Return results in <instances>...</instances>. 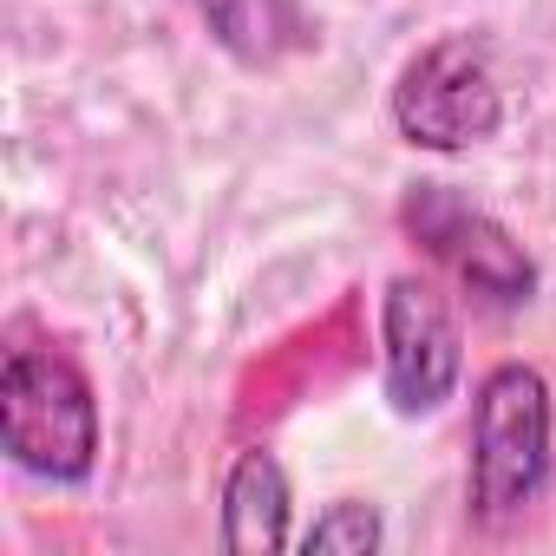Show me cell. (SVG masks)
Here are the masks:
<instances>
[{
  "mask_svg": "<svg viewBox=\"0 0 556 556\" xmlns=\"http://www.w3.org/2000/svg\"><path fill=\"white\" fill-rule=\"evenodd\" d=\"M0 445L27 478L86 484L99 465V400L73 354L14 348L0 367Z\"/></svg>",
  "mask_w": 556,
  "mask_h": 556,
  "instance_id": "cell-2",
  "label": "cell"
},
{
  "mask_svg": "<svg viewBox=\"0 0 556 556\" xmlns=\"http://www.w3.org/2000/svg\"><path fill=\"white\" fill-rule=\"evenodd\" d=\"M549 484V380L530 361H504L471 400V478L465 517L478 530H510Z\"/></svg>",
  "mask_w": 556,
  "mask_h": 556,
  "instance_id": "cell-1",
  "label": "cell"
},
{
  "mask_svg": "<svg viewBox=\"0 0 556 556\" xmlns=\"http://www.w3.org/2000/svg\"><path fill=\"white\" fill-rule=\"evenodd\" d=\"M393 125L413 151H439V157L491 144L504 131V86L491 73L484 40L445 34L426 53H413L393 86Z\"/></svg>",
  "mask_w": 556,
  "mask_h": 556,
  "instance_id": "cell-4",
  "label": "cell"
},
{
  "mask_svg": "<svg viewBox=\"0 0 556 556\" xmlns=\"http://www.w3.org/2000/svg\"><path fill=\"white\" fill-rule=\"evenodd\" d=\"M400 223H406V236L452 275L478 308L510 315V308L536 302V262H530V249L491 210H478L465 190H452V184H413L400 197Z\"/></svg>",
  "mask_w": 556,
  "mask_h": 556,
  "instance_id": "cell-3",
  "label": "cell"
},
{
  "mask_svg": "<svg viewBox=\"0 0 556 556\" xmlns=\"http://www.w3.org/2000/svg\"><path fill=\"white\" fill-rule=\"evenodd\" d=\"M380 361H387V400L400 419L439 413L458 387L465 348L445 295L419 275H393L387 302H380Z\"/></svg>",
  "mask_w": 556,
  "mask_h": 556,
  "instance_id": "cell-5",
  "label": "cell"
},
{
  "mask_svg": "<svg viewBox=\"0 0 556 556\" xmlns=\"http://www.w3.org/2000/svg\"><path fill=\"white\" fill-rule=\"evenodd\" d=\"M197 14L210 40L249 73L282 66L315 47V21L302 14V0H197Z\"/></svg>",
  "mask_w": 556,
  "mask_h": 556,
  "instance_id": "cell-6",
  "label": "cell"
},
{
  "mask_svg": "<svg viewBox=\"0 0 556 556\" xmlns=\"http://www.w3.org/2000/svg\"><path fill=\"white\" fill-rule=\"evenodd\" d=\"M289 471L275 452H242L223 478V549L255 556V549H289Z\"/></svg>",
  "mask_w": 556,
  "mask_h": 556,
  "instance_id": "cell-7",
  "label": "cell"
},
{
  "mask_svg": "<svg viewBox=\"0 0 556 556\" xmlns=\"http://www.w3.org/2000/svg\"><path fill=\"white\" fill-rule=\"evenodd\" d=\"M380 543H387V517H380L374 504H361V497L328 504V510L295 536V549H308V556H374Z\"/></svg>",
  "mask_w": 556,
  "mask_h": 556,
  "instance_id": "cell-8",
  "label": "cell"
}]
</instances>
